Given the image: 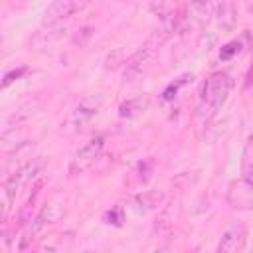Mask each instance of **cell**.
Returning <instances> with one entry per match:
<instances>
[{"instance_id":"obj_1","label":"cell","mask_w":253,"mask_h":253,"mask_svg":"<svg viewBox=\"0 0 253 253\" xmlns=\"http://www.w3.org/2000/svg\"><path fill=\"white\" fill-rule=\"evenodd\" d=\"M231 87H233V81H231L229 73H225V71H213L206 79L200 99H198V105H196V117L204 125H208L217 115V111L225 105V101L231 93Z\"/></svg>"},{"instance_id":"obj_2","label":"cell","mask_w":253,"mask_h":253,"mask_svg":"<svg viewBox=\"0 0 253 253\" xmlns=\"http://www.w3.org/2000/svg\"><path fill=\"white\" fill-rule=\"evenodd\" d=\"M221 0H190L182 14L178 16V30L180 32H192L208 24V20L215 14Z\"/></svg>"},{"instance_id":"obj_3","label":"cell","mask_w":253,"mask_h":253,"mask_svg":"<svg viewBox=\"0 0 253 253\" xmlns=\"http://www.w3.org/2000/svg\"><path fill=\"white\" fill-rule=\"evenodd\" d=\"M103 148H105V136L97 134V136H93L91 140H87V142L73 154V158H71V162H69V174L75 176V174H83L85 170H89V168L99 160Z\"/></svg>"},{"instance_id":"obj_4","label":"cell","mask_w":253,"mask_h":253,"mask_svg":"<svg viewBox=\"0 0 253 253\" xmlns=\"http://www.w3.org/2000/svg\"><path fill=\"white\" fill-rule=\"evenodd\" d=\"M227 206L237 211H251L253 210V180L237 178L227 188Z\"/></svg>"},{"instance_id":"obj_5","label":"cell","mask_w":253,"mask_h":253,"mask_svg":"<svg viewBox=\"0 0 253 253\" xmlns=\"http://www.w3.org/2000/svg\"><path fill=\"white\" fill-rule=\"evenodd\" d=\"M91 0H53L43 14V22L49 26V24H57L61 20H67L73 14H79L81 10H85V6Z\"/></svg>"},{"instance_id":"obj_6","label":"cell","mask_w":253,"mask_h":253,"mask_svg":"<svg viewBox=\"0 0 253 253\" xmlns=\"http://www.w3.org/2000/svg\"><path fill=\"white\" fill-rule=\"evenodd\" d=\"M245 241H247V227H245V223L233 221L221 233L215 249L219 253H237V251H241L245 247Z\"/></svg>"},{"instance_id":"obj_7","label":"cell","mask_w":253,"mask_h":253,"mask_svg":"<svg viewBox=\"0 0 253 253\" xmlns=\"http://www.w3.org/2000/svg\"><path fill=\"white\" fill-rule=\"evenodd\" d=\"M239 172L243 178L253 180V132L247 136L243 150H241V160H239Z\"/></svg>"},{"instance_id":"obj_8","label":"cell","mask_w":253,"mask_h":253,"mask_svg":"<svg viewBox=\"0 0 253 253\" xmlns=\"http://www.w3.org/2000/svg\"><path fill=\"white\" fill-rule=\"evenodd\" d=\"M97 109H99V105H97V103L83 101V103L75 109V125H77V128H79L81 125H85L89 119H93V117L97 115Z\"/></svg>"},{"instance_id":"obj_9","label":"cell","mask_w":253,"mask_h":253,"mask_svg":"<svg viewBox=\"0 0 253 253\" xmlns=\"http://www.w3.org/2000/svg\"><path fill=\"white\" fill-rule=\"evenodd\" d=\"M144 107H146V101H142V99H130V101H126V103L121 105L119 115L121 117H134L140 111H144Z\"/></svg>"},{"instance_id":"obj_10","label":"cell","mask_w":253,"mask_h":253,"mask_svg":"<svg viewBox=\"0 0 253 253\" xmlns=\"http://www.w3.org/2000/svg\"><path fill=\"white\" fill-rule=\"evenodd\" d=\"M192 79H194V75H192V73H190V75L186 73V75L178 77V79H176L174 83H170V85H168V87L164 89V93H162V99H164V101H170V99H174V97H176V93H178V89H180V87H182L184 83L192 81Z\"/></svg>"},{"instance_id":"obj_11","label":"cell","mask_w":253,"mask_h":253,"mask_svg":"<svg viewBox=\"0 0 253 253\" xmlns=\"http://www.w3.org/2000/svg\"><path fill=\"white\" fill-rule=\"evenodd\" d=\"M103 219H105V223H109V225H121V223L125 221V213H123L121 208H111V210L105 211Z\"/></svg>"},{"instance_id":"obj_12","label":"cell","mask_w":253,"mask_h":253,"mask_svg":"<svg viewBox=\"0 0 253 253\" xmlns=\"http://www.w3.org/2000/svg\"><path fill=\"white\" fill-rule=\"evenodd\" d=\"M241 51V43L237 42V40H233V42H229V43H225L221 49H219V59H223V61H227V59H231L235 53H239Z\"/></svg>"},{"instance_id":"obj_13","label":"cell","mask_w":253,"mask_h":253,"mask_svg":"<svg viewBox=\"0 0 253 253\" xmlns=\"http://www.w3.org/2000/svg\"><path fill=\"white\" fill-rule=\"evenodd\" d=\"M22 73H26V67H20V69H14V71H8L6 75H4V81H2V87H8L12 81H16Z\"/></svg>"},{"instance_id":"obj_14","label":"cell","mask_w":253,"mask_h":253,"mask_svg":"<svg viewBox=\"0 0 253 253\" xmlns=\"http://www.w3.org/2000/svg\"><path fill=\"white\" fill-rule=\"evenodd\" d=\"M251 85H253V61H251V67H249V71L245 75V89H249Z\"/></svg>"}]
</instances>
